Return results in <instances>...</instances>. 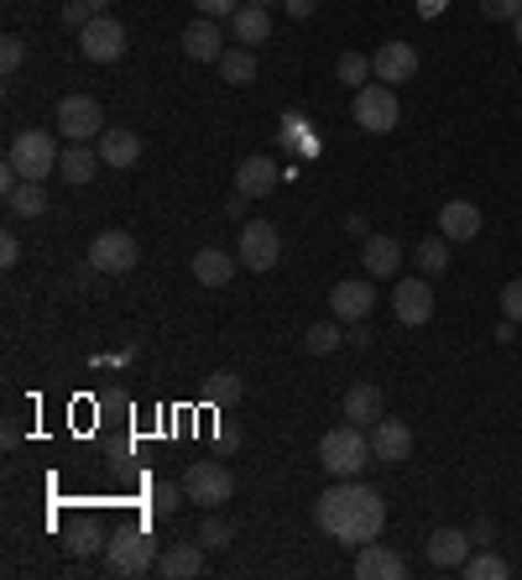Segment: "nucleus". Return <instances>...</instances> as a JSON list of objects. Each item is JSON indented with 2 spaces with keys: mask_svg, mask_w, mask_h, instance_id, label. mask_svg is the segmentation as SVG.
Returning a JSON list of instances; mask_svg holds the SVG:
<instances>
[{
  "mask_svg": "<svg viewBox=\"0 0 522 580\" xmlns=\"http://www.w3.org/2000/svg\"><path fill=\"white\" fill-rule=\"evenodd\" d=\"M84 6H89L95 17H105V6H110V0H84Z\"/></svg>",
  "mask_w": 522,
  "mask_h": 580,
  "instance_id": "09e8293b",
  "label": "nucleus"
},
{
  "mask_svg": "<svg viewBox=\"0 0 522 580\" xmlns=\"http://www.w3.org/2000/svg\"><path fill=\"white\" fill-rule=\"evenodd\" d=\"M241 210H246V194H230V204H225V215H230V221H241Z\"/></svg>",
  "mask_w": 522,
  "mask_h": 580,
  "instance_id": "de8ad7c7",
  "label": "nucleus"
},
{
  "mask_svg": "<svg viewBox=\"0 0 522 580\" xmlns=\"http://www.w3.org/2000/svg\"><path fill=\"white\" fill-rule=\"evenodd\" d=\"M157 565V544L146 539L141 528H121L116 539L105 544V570L110 576H146Z\"/></svg>",
  "mask_w": 522,
  "mask_h": 580,
  "instance_id": "39448f33",
  "label": "nucleus"
},
{
  "mask_svg": "<svg viewBox=\"0 0 522 580\" xmlns=\"http://www.w3.org/2000/svg\"><path fill=\"white\" fill-rule=\"evenodd\" d=\"M512 32H518V47H522V17H518V21H512Z\"/></svg>",
  "mask_w": 522,
  "mask_h": 580,
  "instance_id": "3c124183",
  "label": "nucleus"
},
{
  "mask_svg": "<svg viewBox=\"0 0 522 580\" xmlns=\"http://www.w3.org/2000/svg\"><path fill=\"white\" fill-rule=\"evenodd\" d=\"M345 345H356V351H371V324H366V320L345 324Z\"/></svg>",
  "mask_w": 522,
  "mask_h": 580,
  "instance_id": "37998d69",
  "label": "nucleus"
},
{
  "mask_svg": "<svg viewBox=\"0 0 522 580\" xmlns=\"http://www.w3.org/2000/svg\"><path fill=\"white\" fill-rule=\"evenodd\" d=\"M194 278H199L204 288H225V282L236 278V257H230L225 246H199V251H194Z\"/></svg>",
  "mask_w": 522,
  "mask_h": 580,
  "instance_id": "393cba45",
  "label": "nucleus"
},
{
  "mask_svg": "<svg viewBox=\"0 0 522 580\" xmlns=\"http://www.w3.org/2000/svg\"><path fill=\"white\" fill-rule=\"evenodd\" d=\"M470 528H434L428 534V565H439V570H460L470 560Z\"/></svg>",
  "mask_w": 522,
  "mask_h": 580,
  "instance_id": "dca6fc26",
  "label": "nucleus"
},
{
  "mask_svg": "<svg viewBox=\"0 0 522 580\" xmlns=\"http://www.w3.org/2000/svg\"><path fill=\"white\" fill-rule=\"evenodd\" d=\"M68 549H74V555H95V549H100V528H95L89 518L74 523V534H68Z\"/></svg>",
  "mask_w": 522,
  "mask_h": 580,
  "instance_id": "c9c22d12",
  "label": "nucleus"
},
{
  "mask_svg": "<svg viewBox=\"0 0 522 580\" xmlns=\"http://www.w3.org/2000/svg\"><path fill=\"white\" fill-rule=\"evenodd\" d=\"M345 423H361V429H371V423L387 413V398H382V387H371V382H356L350 393H345Z\"/></svg>",
  "mask_w": 522,
  "mask_h": 580,
  "instance_id": "4be33fe9",
  "label": "nucleus"
},
{
  "mask_svg": "<svg viewBox=\"0 0 522 580\" xmlns=\"http://www.w3.org/2000/svg\"><path fill=\"white\" fill-rule=\"evenodd\" d=\"M183 497H188L183 486H173V481H157V486H152V513H157V518H173V513L183 507Z\"/></svg>",
  "mask_w": 522,
  "mask_h": 580,
  "instance_id": "72a5a7b5",
  "label": "nucleus"
},
{
  "mask_svg": "<svg viewBox=\"0 0 522 580\" xmlns=\"http://www.w3.org/2000/svg\"><path fill=\"white\" fill-rule=\"evenodd\" d=\"M282 261V230L272 221H246L241 225V267L246 272H272Z\"/></svg>",
  "mask_w": 522,
  "mask_h": 580,
  "instance_id": "6e6552de",
  "label": "nucleus"
},
{
  "mask_svg": "<svg viewBox=\"0 0 522 580\" xmlns=\"http://www.w3.org/2000/svg\"><path fill=\"white\" fill-rule=\"evenodd\" d=\"M356 576L361 580H407V560H402L392 544H361L356 549Z\"/></svg>",
  "mask_w": 522,
  "mask_h": 580,
  "instance_id": "4468645a",
  "label": "nucleus"
},
{
  "mask_svg": "<svg viewBox=\"0 0 522 580\" xmlns=\"http://www.w3.org/2000/svg\"><path fill=\"white\" fill-rule=\"evenodd\" d=\"M141 261V246H137V236H126V230H100V236L89 240V267L95 272H131Z\"/></svg>",
  "mask_w": 522,
  "mask_h": 580,
  "instance_id": "1a4fd4ad",
  "label": "nucleus"
},
{
  "mask_svg": "<svg viewBox=\"0 0 522 580\" xmlns=\"http://www.w3.org/2000/svg\"><path fill=\"white\" fill-rule=\"evenodd\" d=\"M230 534H236V528H230V518H220V513H209V518L199 523V544H204V549H225Z\"/></svg>",
  "mask_w": 522,
  "mask_h": 580,
  "instance_id": "f704fd0d",
  "label": "nucleus"
},
{
  "mask_svg": "<svg viewBox=\"0 0 522 580\" xmlns=\"http://www.w3.org/2000/svg\"><path fill=\"white\" fill-rule=\"evenodd\" d=\"M58 141H53V131H21V137H11V152H6V162L17 168L21 179H37L47 183L53 173H58Z\"/></svg>",
  "mask_w": 522,
  "mask_h": 580,
  "instance_id": "7ed1b4c3",
  "label": "nucleus"
},
{
  "mask_svg": "<svg viewBox=\"0 0 522 580\" xmlns=\"http://www.w3.org/2000/svg\"><path fill=\"white\" fill-rule=\"evenodd\" d=\"M392 314H398V324H407V330H418V324L434 320V288H428V278H402L398 288H392Z\"/></svg>",
  "mask_w": 522,
  "mask_h": 580,
  "instance_id": "9b49d317",
  "label": "nucleus"
},
{
  "mask_svg": "<svg viewBox=\"0 0 522 580\" xmlns=\"http://www.w3.org/2000/svg\"><path fill=\"white\" fill-rule=\"evenodd\" d=\"M183 53L194 63H220L225 58V37H220V21L215 17H199L188 32H183Z\"/></svg>",
  "mask_w": 522,
  "mask_h": 580,
  "instance_id": "6ab92c4d",
  "label": "nucleus"
},
{
  "mask_svg": "<svg viewBox=\"0 0 522 580\" xmlns=\"http://www.w3.org/2000/svg\"><path fill=\"white\" fill-rule=\"evenodd\" d=\"M204 555H209V549H204L199 539H194V544H173L167 555H157V576H162V580L204 576Z\"/></svg>",
  "mask_w": 522,
  "mask_h": 580,
  "instance_id": "b1692460",
  "label": "nucleus"
},
{
  "mask_svg": "<svg viewBox=\"0 0 522 580\" xmlns=\"http://www.w3.org/2000/svg\"><path fill=\"white\" fill-rule=\"evenodd\" d=\"M194 6H199V17H236V11H241V0H194Z\"/></svg>",
  "mask_w": 522,
  "mask_h": 580,
  "instance_id": "a19ab883",
  "label": "nucleus"
},
{
  "mask_svg": "<svg viewBox=\"0 0 522 580\" xmlns=\"http://www.w3.org/2000/svg\"><path fill=\"white\" fill-rule=\"evenodd\" d=\"M6 204H11V215H21V221H37V215H47V189L37 179H21L17 194Z\"/></svg>",
  "mask_w": 522,
  "mask_h": 580,
  "instance_id": "cd10ccee",
  "label": "nucleus"
},
{
  "mask_svg": "<svg viewBox=\"0 0 522 580\" xmlns=\"http://www.w3.org/2000/svg\"><path fill=\"white\" fill-rule=\"evenodd\" d=\"M63 21H68V26H74V32H84V26H89V21H95V11H89V6H84V0H68V6H63Z\"/></svg>",
  "mask_w": 522,
  "mask_h": 580,
  "instance_id": "ea45409f",
  "label": "nucleus"
},
{
  "mask_svg": "<svg viewBox=\"0 0 522 580\" xmlns=\"http://www.w3.org/2000/svg\"><path fill=\"white\" fill-rule=\"evenodd\" d=\"M230 32H236L241 47H257V42L272 37V11H267V6H241V11L230 17Z\"/></svg>",
  "mask_w": 522,
  "mask_h": 580,
  "instance_id": "a878e982",
  "label": "nucleus"
},
{
  "mask_svg": "<svg viewBox=\"0 0 522 580\" xmlns=\"http://www.w3.org/2000/svg\"><path fill=\"white\" fill-rule=\"evenodd\" d=\"M21 58H26V37H17V32H11V37H0V68H6V74H17Z\"/></svg>",
  "mask_w": 522,
  "mask_h": 580,
  "instance_id": "e433bc0d",
  "label": "nucleus"
},
{
  "mask_svg": "<svg viewBox=\"0 0 522 580\" xmlns=\"http://www.w3.org/2000/svg\"><path fill=\"white\" fill-rule=\"evenodd\" d=\"M79 53L89 63H116L126 58V26L116 17H95L89 26L79 32Z\"/></svg>",
  "mask_w": 522,
  "mask_h": 580,
  "instance_id": "9d476101",
  "label": "nucleus"
},
{
  "mask_svg": "<svg viewBox=\"0 0 522 580\" xmlns=\"http://www.w3.org/2000/svg\"><path fill=\"white\" fill-rule=\"evenodd\" d=\"M314 523H319L329 539L350 544V549H361V544L382 539L387 528V502L377 486H366V481H340V486H329L319 502H314Z\"/></svg>",
  "mask_w": 522,
  "mask_h": 580,
  "instance_id": "f257e3e1",
  "label": "nucleus"
},
{
  "mask_svg": "<svg viewBox=\"0 0 522 580\" xmlns=\"http://www.w3.org/2000/svg\"><path fill=\"white\" fill-rule=\"evenodd\" d=\"M319 461L329 476H361L366 461H371V429H361V423H340V429H329L319 440Z\"/></svg>",
  "mask_w": 522,
  "mask_h": 580,
  "instance_id": "f03ea898",
  "label": "nucleus"
},
{
  "mask_svg": "<svg viewBox=\"0 0 522 580\" xmlns=\"http://www.w3.org/2000/svg\"><path fill=\"white\" fill-rule=\"evenodd\" d=\"M53 126H58L68 141H100L105 110H100V100H95V95H63Z\"/></svg>",
  "mask_w": 522,
  "mask_h": 580,
  "instance_id": "0eeeda50",
  "label": "nucleus"
},
{
  "mask_svg": "<svg viewBox=\"0 0 522 580\" xmlns=\"http://www.w3.org/2000/svg\"><path fill=\"white\" fill-rule=\"evenodd\" d=\"M335 74H340V84H350V89H366V79H371L377 68H371V58H366V53H340Z\"/></svg>",
  "mask_w": 522,
  "mask_h": 580,
  "instance_id": "2f4dec72",
  "label": "nucleus"
},
{
  "mask_svg": "<svg viewBox=\"0 0 522 580\" xmlns=\"http://www.w3.org/2000/svg\"><path fill=\"white\" fill-rule=\"evenodd\" d=\"M350 116H356V126H361V131H371V137H387V131L402 120L398 89H392V84H366V89H356Z\"/></svg>",
  "mask_w": 522,
  "mask_h": 580,
  "instance_id": "20e7f679",
  "label": "nucleus"
},
{
  "mask_svg": "<svg viewBox=\"0 0 522 580\" xmlns=\"http://www.w3.org/2000/svg\"><path fill=\"white\" fill-rule=\"evenodd\" d=\"M371 68H377L382 84H407L418 74V47H413V42H387V47L371 53Z\"/></svg>",
  "mask_w": 522,
  "mask_h": 580,
  "instance_id": "2eb2a0df",
  "label": "nucleus"
},
{
  "mask_svg": "<svg viewBox=\"0 0 522 580\" xmlns=\"http://www.w3.org/2000/svg\"><path fill=\"white\" fill-rule=\"evenodd\" d=\"M460 576L465 580H507L512 576V565H507L497 549H481V555H470V560L460 565Z\"/></svg>",
  "mask_w": 522,
  "mask_h": 580,
  "instance_id": "7c9ffc66",
  "label": "nucleus"
},
{
  "mask_svg": "<svg viewBox=\"0 0 522 580\" xmlns=\"http://www.w3.org/2000/svg\"><path fill=\"white\" fill-rule=\"evenodd\" d=\"M413 455V429L398 419H377L371 423V461L382 465H402Z\"/></svg>",
  "mask_w": 522,
  "mask_h": 580,
  "instance_id": "ddd939ff",
  "label": "nucleus"
},
{
  "mask_svg": "<svg viewBox=\"0 0 522 580\" xmlns=\"http://www.w3.org/2000/svg\"><path fill=\"white\" fill-rule=\"evenodd\" d=\"M215 68H220V79H225V84H236V89H241V84L257 79V53L236 42V47H225V58L215 63Z\"/></svg>",
  "mask_w": 522,
  "mask_h": 580,
  "instance_id": "bb28decb",
  "label": "nucleus"
},
{
  "mask_svg": "<svg viewBox=\"0 0 522 580\" xmlns=\"http://www.w3.org/2000/svg\"><path fill=\"white\" fill-rule=\"evenodd\" d=\"M246 6H267V11H272V6H282V0H246Z\"/></svg>",
  "mask_w": 522,
  "mask_h": 580,
  "instance_id": "8fccbe9b",
  "label": "nucleus"
},
{
  "mask_svg": "<svg viewBox=\"0 0 522 580\" xmlns=\"http://www.w3.org/2000/svg\"><path fill=\"white\" fill-rule=\"evenodd\" d=\"M303 345H308V356H329V351H340V345H345L340 320H319V324H308V330H303Z\"/></svg>",
  "mask_w": 522,
  "mask_h": 580,
  "instance_id": "c756f323",
  "label": "nucleus"
},
{
  "mask_svg": "<svg viewBox=\"0 0 522 580\" xmlns=\"http://www.w3.org/2000/svg\"><path fill=\"white\" fill-rule=\"evenodd\" d=\"M371 303H377V288L371 278H345L329 288V314L340 324H356V320H371Z\"/></svg>",
  "mask_w": 522,
  "mask_h": 580,
  "instance_id": "f8f14e48",
  "label": "nucleus"
},
{
  "mask_svg": "<svg viewBox=\"0 0 522 580\" xmlns=\"http://www.w3.org/2000/svg\"><path fill=\"white\" fill-rule=\"evenodd\" d=\"M95 147H100L105 168H137L141 162V137L137 131H126V126H105Z\"/></svg>",
  "mask_w": 522,
  "mask_h": 580,
  "instance_id": "aec40b11",
  "label": "nucleus"
},
{
  "mask_svg": "<svg viewBox=\"0 0 522 580\" xmlns=\"http://www.w3.org/2000/svg\"><path fill=\"white\" fill-rule=\"evenodd\" d=\"M0 261H6V267H17V261H21V240L11 236V230L0 236Z\"/></svg>",
  "mask_w": 522,
  "mask_h": 580,
  "instance_id": "a18cd8bd",
  "label": "nucleus"
},
{
  "mask_svg": "<svg viewBox=\"0 0 522 580\" xmlns=\"http://www.w3.org/2000/svg\"><path fill=\"white\" fill-rule=\"evenodd\" d=\"M481 17H491V21H518V17H522V0H481Z\"/></svg>",
  "mask_w": 522,
  "mask_h": 580,
  "instance_id": "4c0bfd02",
  "label": "nucleus"
},
{
  "mask_svg": "<svg viewBox=\"0 0 522 580\" xmlns=\"http://www.w3.org/2000/svg\"><path fill=\"white\" fill-rule=\"evenodd\" d=\"M241 393H246L241 372H215V377H209V387H204V398H209V402H236Z\"/></svg>",
  "mask_w": 522,
  "mask_h": 580,
  "instance_id": "473e14b6",
  "label": "nucleus"
},
{
  "mask_svg": "<svg viewBox=\"0 0 522 580\" xmlns=\"http://www.w3.org/2000/svg\"><path fill=\"white\" fill-rule=\"evenodd\" d=\"M497 341H502V345L518 341V320H502V324H497Z\"/></svg>",
  "mask_w": 522,
  "mask_h": 580,
  "instance_id": "49530a36",
  "label": "nucleus"
},
{
  "mask_svg": "<svg viewBox=\"0 0 522 580\" xmlns=\"http://www.w3.org/2000/svg\"><path fill=\"white\" fill-rule=\"evenodd\" d=\"M439 236L455 246V240H476L481 236V210L470 200H449L439 210Z\"/></svg>",
  "mask_w": 522,
  "mask_h": 580,
  "instance_id": "412c9836",
  "label": "nucleus"
},
{
  "mask_svg": "<svg viewBox=\"0 0 522 580\" xmlns=\"http://www.w3.org/2000/svg\"><path fill=\"white\" fill-rule=\"evenodd\" d=\"M100 147H89V141H68V152L58 158V179L68 183V189H84V183H95V173H100Z\"/></svg>",
  "mask_w": 522,
  "mask_h": 580,
  "instance_id": "f3484780",
  "label": "nucleus"
},
{
  "mask_svg": "<svg viewBox=\"0 0 522 580\" xmlns=\"http://www.w3.org/2000/svg\"><path fill=\"white\" fill-rule=\"evenodd\" d=\"M361 261H366V278H398L402 272V246L392 236H366Z\"/></svg>",
  "mask_w": 522,
  "mask_h": 580,
  "instance_id": "5701e85b",
  "label": "nucleus"
},
{
  "mask_svg": "<svg viewBox=\"0 0 522 580\" xmlns=\"http://www.w3.org/2000/svg\"><path fill=\"white\" fill-rule=\"evenodd\" d=\"M470 544H476V549H491V544H497V523L476 518V523H470Z\"/></svg>",
  "mask_w": 522,
  "mask_h": 580,
  "instance_id": "79ce46f5",
  "label": "nucleus"
},
{
  "mask_svg": "<svg viewBox=\"0 0 522 580\" xmlns=\"http://www.w3.org/2000/svg\"><path fill=\"white\" fill-rule=\"evenodd\" d=\"M282 168L272 158H241V168H236V194H246V200H267L272 189H278Z\"/></svg>",
  "mask_w": 522,
  "mask_h": 580,
  "instance_id": "a211bd4d",
  "label": "nucleus"
},
{
  "mask_svg": "<svg viewBox=\"0 0 522 580\" xmlns=\"http://www.w3.org/2000/svg\"><path fill=\"white\" fill-rule=\"evenodd\" d=\"M183 492L188 502H204V507H225V502L236 497V471L220 461H194L183 471Z\"/></svg>",
  "mask_w": 522,
  "mask_h": 580,
  "instance_id": "423d86ee",
  "label": "nucleus"
},
{
  "mask_svg": "<svg viewBox=\"0 0 522 580\" xmlns=\"http://www.w3.org/2000/svg\"><path fill=\"white\" fill-rule=\"evenodd\" d=\"M502 314L522 324V278H512V282L502 288Z\"/></svg>",
  "mask_w": 522,
  "mask_h": 580,
  "instance_id": "58836bf2",
  "label": "nucleus"
},
{
  "mask_svg": "<svg viewBox=\"0 0 522 580\" xmlns=\"http://www.w3.org/2000/svg\"><path fill=\"white\" fill-rule=\"evenodd\" d=\"M413 261H418L423 278H439V272H449V240L444 236H428L413 246Z\"/></svg>",
  "mask_w": 522,
  "mask_h": 580,
  "instance_id": "c85d7f7f",
  "label": "nucleus"
},
{
  "mask_svg": "<svg viewBox=\"0 0 522 580\" xmlns=\"http://www.w3.org/2000/svg\"><path fill=\"white\" fill-rule=\"evenodd\" d=\"M282 11H287L293 21H308L314 11H319V0H282Z\"/></svg>",
  "mask_w": 522,
  "mask_h": 580,
  "instance_id": "c03bdc74",
  "label": "nucleus"
}]
</instances>
